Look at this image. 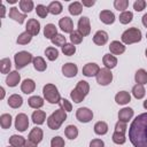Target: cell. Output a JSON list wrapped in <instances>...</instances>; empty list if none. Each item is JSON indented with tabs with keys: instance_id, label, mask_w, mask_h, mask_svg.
Returning <instances> with one entry per match:
<instances>
[{
	"instance_id": "1",
	"label": "cell",
	"mask_w": 147,
	"mask_h": 147,
	"mask_svg": "<svg viewBox=\"0 0 147 147\" xmlns=\"http://www.w3.org/2000/svg\"><path fill=\"white\" fill-rule=\"evenodd\" d=\"M129 139L134 147H147V113L138 115L129 127Z\"/></svg>"
},
{
	"instance_id": "2",
	"label": "cell",
	"mask_w": 147,
	"mask_h": 147,
	"mask_svg": "<svg viewBox=\"0 0 147 147\" xmlns=\"http://www.w3.org/2000/svg\"><path fill=\"white\" fill-rule=\"evenodd\" d=\"M67 119V111L63 109H57L55 110L48 118H47V125L52 130H59L62 123Z\"/></svg>"
},
{
	"instance_id": "3",
	"label": "cell",
	"mask_w": 147,
	"mask_h": 147,
	"mask_svg": "<svg viewBox=\"0 0 147 147\" xmlns=\"http://www.w3.org/2000/svg\"><path fill=\"white\" fill-rule=\"evenodd\" d=\"M42 94L46 101H48L49 103H59L61 101V96L59 93L57 87L54 84H46L42 88Z\"/></svg>"
},
{
	"instance_id": "4",
	"label": "cell",
	"mask_w": 147,
	"mask_h": 147,
	"mask_svg": "<svg viewBox=\"0 0 147 147\" xmlns=\"http://www.w3.org/2000/svg\"><path fill=\"white\" fill-rule=\"evenodd\" d=\"M141 31L138 29V28H130L127 30H125L123 33H122V41L123 44L125 45H131V44H134V42H139L141 40Z\"/></svg>"
},
{
	"instance_id": "5",
	"label": "cell",
	"mask_w": 147,
	"mask_h": 147,
	"mask_svg": "<svg viewBox=\"0 0 147 147\" xmlns=\"http://www.w3.org/2000/svg\"><path fill=\"white\" fill-rule=\"evenodd\" d=\"M14 61H15L16 69H22L25 65H28L31 61H33V57H32L31 53H29L26 51H21L14 55Z\"/></svg>"
},
{
	"instance_id": "6",
	"label": "cell",
	"mask_w": 147,
	"mask_h": 147,
	"mask_svg": "<svg viewBox=\"0 0 147 147\" xmlns=\"http://www.w3.org/2000/svg\"><path fill=\"white\" fill-rule=\"evenodd\" d=\"M96 77V83L99 85H102V86H106V85H109L111 82H113V74L109 69L107 68H102L100 69V71L98 72V75L95 76Z\"/></svg>"
},
{
	"instance_id": "7",
	"label": "cell",
	"mask_w": 147,
	"mask_h": 147,
	"mask_svg": "<svg viewBox=\"0 0 147 147\" xmlns=\"http://www.w3.org/2000/svg\"><path fill=\"white\" fill-rule=\"evenodd\" d=\"M76 117L79 122L82 123H88L90 121H92L93 118V113L91 109L86 108V107H82V108H78L77 111H76Z\"/></svg>"
},
{
	"instance_id": "8",
	"label": "cell",
	"mask_w": 147,
	"mask_h": 147,
	"mask_svg": "<svg viewBox=\"0 0 147 147\" xmlns=\"http://www.w3.org/2000/svg\"><path fill=\"white\" fill-rule=\"evenodd\" d=\"M29 126V117L21 113V114H17L16 118H15V129L20 132H24Z\"/></svg>"
},
{
	"instance_id": "9",
	"label": "cell",
	"mask_w": 147,
	"mask_h": 147,
	"mask_svg": "<svg viewBox=\"0 0 147 147\" xmlns=\"http://www.w3.org/2000/svg\"><path fill=\"white\" fill-rule=\"evenodd\" d=\"M77 26H78V31L80 32V34L83 37H86V36L90 34V32H91V24H90V18L88 17H86V16L80 17L79 21H78Z\"/></svg>"
},
{
	"instance_id": "10",
	"label": "cell",
	"mask_w": 147,
	"mask_h": 147,
	"mask_svg": "<svg viewBox=\"0 0 147 147\" xmlns=\"http://www.w3.org/2000/svg\"><path fill=\"white\" fill-rule=\"evenodd\" d=\"M59 26L61 28V30L65 33H72L74 32V22L70 17L64 16L62 18H60L59 21Z\"/></svg>"
},
{
	"instance_id": "11",
	"label": "cell",
	"mask_w": 147,
	"mask_h": 147,
	"mask_svg": "<svg viewBox=\"0 0 147 147\" xmlns=\"http://www.w3.org/2000/svg\"><path fill=\"white\" fill-rule=\"evenodd\" d=\"M25 29H26L25 31L29 32L31 36H37L40 31V23L36 18H30L26 23Z\"/></svg>"
},
{
	"instance_id": "12",
	"label": "cell",
	"mask_w": 147,
	"mask_h": 147,
	"mask_svg": "<svg viewBox=\"0 0 147 147\" xmlns=\"http://www.w3.org/2000/svg\"><path fill=\"white\" fill-rule=\"evenodd\" d=\"M99 71H100V67L96 63H86L83 67V75L86 77L96 76Z\"/></svg>"
},
{
	"instance_id": "13",
	"label": "cell",
	"mask_w": 147,
	"mask_h": 147,
	"mask_svg": "<svg viewBox=\"0 0 147 147\" xmlns=\"http://www.w3.org/2000/svg\"><path fill=\"white\" fill-rule=\"evenodd\" d=\"M77 72H78V68L75 63L69 62V63H65L62 65V74L68 78L75 77L77 75Z\"/></svg>"
},
{
	"instance_id": "14",
	"label": "cell",
	"mask_w": 147,
	"mask_h": 147,
	"mask_svg": "<svg viewBox=\"0 0 147 147\" xmlns=\"http://www.w3.org/2000/svg\"><path fill=\"white\" fill-rule=\"evenodd\" d=\"M21 80V75L14 70V71H10L8 75H7V78H6V84L9 86V87H15L18 85Z\"/></svg>"
},
{
	"instance_id": "15",
	"label": "cell",
	"mask_w": 147,
	"mask_h": 147,
	"mask_svg": "<svg viewBox=\"0 0 147 147\" xmlns=\"http://www.w3.org/2000/svg\"><path fill=\"white\" fill-rule=\"evenodd\" d=\"M108 41V33L103 30H99L95 32L94 37H93V42L95 45H99V46H103L106 42Z\"/></svg>"
},
{
	"instance_id": "16",
	"label": "cell",
	"mask_w": 147,
	"mask_h": 147,
	"mask_svg": "<svg viewBox=\"0 0 147 147\" xmlns=\"http://www.w3.org/2000/svg\"><path fill=\"white\" fill-rule=\"evenodd\" d=\"M109 51L114 55H119V54H123L125 52V46H124V44L119 42L118 40H114L109 45Z\"/></svg>"
},
{
	"instance_id": "17",
	"label": "cell",
	"mask_w": 147,
	"mask_h": 147,
	"mask_svg": "<svg viewBox=\"0 0 147 147\" xmlns=\"http://www.w3.org/2000/svg\"><path fill=\"white\" fill-rule=\"evenodd\" d=\"M42 137H44V132L40 127H33L30 133H29V140L36 142V144H39L41 140H42Z\"/></svg>"
},
{
	"instance_id": "18",
	"label": "cell",
	"mask_w": 147,
	"mask_h": 147,
	"mask_svg": "<svg viewBox=\"0 0 147 147\" xmlns=\"http://www.w3.org/2000/svg\"><path fill=\"white\" fill-rule=\"evenodd\" d=\"M133 117V109L130 107H125L118 111V119L122 122L127 123Z\"/></svg>"
},
{
	"instance_id": "19",
	"label": "cell",
	"mask_w": 147,
	"mask_h": 147,
	"mask_svg": "<svg viewBox=\"0 0 147 147\" xmlns=\"http://www.w3.org/2000/svg\"><path fill=\"white\" fill-rule=\"evenodd\" d=\"M9 17L13 18L14 21L18 22V24H22L24 22V20L26 18V14H22L18 11V9L16 7H11L9 9Z\"/></svg>"
},
{
	"instance_id": "20",
	"label": "cell",
	"mask_w": 147,
	"mask_h": 147,
	"mask_svg": "<svg viewBox=\"0 0 147 147\" xmlns=\"http://www.w3.org/2000/svg\"><path fill=\"white\" fill-rule=\"evenodd\" d=\"M36 88V83L33 82V79H30V78H26L23 80V83L21 84V90L23 93L25 94H30L34 91Z\"/></svg>"
},
{
	"instance_id": "21",
	"label": "cell",
	"mask_w": 147,
	"mask_h": 147,
	"mask_svg": "<svg viewBox=\"0 0 147 147\" xmlns=\"http://www.w3.org/2000/svg\"><path fill=\"white\" fill-rule=\"evenodd\" d=\"M115 101H116V103L122 105V106L126 105V103H129L131 101V95L126 91H121L115 95Z\"/></svg>"
},
{
	"instance_id": "22",
	"label": "cell",
	"mask_w": 147,
	"mask_h": 147,
	"mask_svg": "<svg viewBox=\"0 0 147 147\" xmlns=\"http://www.w3.org/2000/svg\"><path fill=\"white\" fill-rule=\"evenodd\" d=\"M99 17H100L101 22L105 24H113L115 22V15L110 10H101Z\"/></svg>"
},
{
	"instance_id": "23",
	"label": "cell",
	"mask_w": 147,
	"mask_h": 147,
	"mask_svg": "<svg viewBox=\"0 0 147 147\" xmlns=\"http://www.w3.org/2000/svg\"><path fill=\"white\" fill-rule=\"evenodd\" d=\"M31 119H32V122H33L34 124L41 125V124H44V122H45V119H46V113L42 111V110H38V109H37V110H34V111L32 113Z\"/></svg>"
},
{
	"instance_id": "24",
	"label": "cell",
	"mask_w": 147,
	"mask_h": 147,
	"mask_svg": "<svg viewBox=\"0 0 147 147\" xmlns=\"http://www.w3.org/2000/svg\"><path fill=\"white\" fill-rule=\"evenodd\" d=\"M102 62L105 64V68H107L109 70L117 65V59L114 55H110V54H105L103 57H102Z\"/></svg>"
},
{
	"instance_id": "25",
	"label": "cell",
	"mask_w": 147,
	"mask_h": 147,
	"mask_svg": "<svg viewBox=\"0 0 147 147\" xmlns=\"http://www.w3.org/2000/svg\"><path fill=\"white\" fill-rule=\"evenodd\" d=\"M28 103L31 108L33 109H39L44 106V99L39 95H33V96H30L29 100H28Z\"/></svg>"
},
{
	"instance_id": "26",
	"label": "cell",
	"mask_w": 147,
	"mask_h": 147,
	"mask_svg": "<svg viewBox=\"0 0 147 147\" xmlns=\"http://www.w3.org/2000/svg\"><path fill=\"white\" fill-rule=\"evenodd\" d=\"M22 103H23V99H22V96L18 95V94H11V95L8 98V105H9V107H11V108H14V109L20 108V107L22 106Z\"/></svg>"
},
{
	"instance_id": "27",
	"label": "cell",
	"mask_w": 147,
	"mask_h": 147,
	"mask_svg": "<svg viewBox=\"0 0 147 147\" xmlns=\"http://www.w3.org/2000/svg\"><path fill=\"white\" fill-rule=\"evenodd\" d=\"M56 34H57V29H56V26L54 24L49 23V24H46L45 25V28H44V36L47 39H52Z\"/></svg>"
},
{
	"instance_id": "28",
	"label": "cell",
	"mask_w": 147,
	"mask_h": 147,
	"mask_svg": "<svg viewBox=\"0 0 147 147\" xmlns=\"http://www.w3.org/2000/svg\"><path fill=\"white\" fill-rule=\"evenodd\" d=\"M134 80L137 84H140V85L147 84V71L145 69L137 70L136 75H134Z\"/></svg>"
},
{
	"instance_id": "29",
	"label": "cell",
	"mask_w": 147,
	"mask_h": 147,
	"mask_svg": "<svg viewBox=\"0 0 147 147\" xmlns=\"http://www.w3.org/2000/svg\"><path fill=\"white\" fill-rule=\"evenodd\" d=\"M75 90H76L78 93H80L82 95L86 96V95L88 94V92H90V85H88V83L85 82V80H79V82L77 83Z\"/></svg>"
},
{
	"instance_id": "30",
	"label": "cell",
	"mask_w": 147,
	"mask_h": 147,
	"mask_svg": "<svg viewBox=\"0 0 147 147\" xmlns=\"http://www.w3.org/2000/svg\"><path fill=\"white\" fill-rule=\"evenodd\" d=\"M94 132L99 136H103L108 132V124L103 121H99L94 124Z\"/></svg>"
},
{
	"instance_id": "31",
	"label": "cell",
	"mask_w": 147,
	"mask_h": 147,
	"mask_svg": "<svg viewBox=\"0 0 147 147\" xmlns=\"http://www.w3.org/2000/svg\"><path fill=\"white\" fill-rule=\"evenodd\" d=\"M25 141L26 140L22 136H17V134H13L9 138V145H11L14 147H24Z\"/></svg>"
},
{
	"instance_id": "32",
	"label": "cell",
	"mask_w": 147,
	"mask_h": 147,
	"mask_svg": "<svg viewBox=\"0 0 147 147\" xmlns=\"http://www.w3.org/2000/svg\"><path fill=\"white\" fill-rule=\"evenodd\" d=\"M69 13L74 16H77V15H80L82 11H83V5L82 2H78V1H75V2H71L69 5Z\"/></svg>"
},
{
	"instance_id": "33",
	"label": "cell",
	"mask_w": 147,
	"mask_h": 147,
	"mask_svg": "<svg viewBox=\"0 0 147 147\" xmlns=\"http://www.w3.org/2000/svg\"><path fill=\"white\" fill-rule=\"evenodd\" d=\"M32 63H33V67H34V69H36L37 71H45L46 68H47V64H46L45 60H44L41 56H36V57H33Z\"/></svg>"
},
{
	"instance_id": "34",
	"label": "cell",
	"mask_w": 147,
	"mask_h": 147,
	"mask_svg": "<svg viewBox=\"0 0 147 147\" xmlns=\"http://www.w3.org/2000/svg\"><path fill=\"white\" fill-rule=\"evenodd\" d=\"M132 94L136 99H142L146 94V90L144 87V85H140V84H136L133 87H132Z\"/></svg>"
},
{
	"instance_id": "35",
	"label": "cell",
	"mask_w": 147,
	"mask_h": 147,
	"mask_svg": "<svg viewBox=\"0 0 147 147\" xmlns=\"http://www.w3.org/2000/svg\"><path fill=\"white\" fill-rule=\"evenodd\" d=\"M62 10H63V7H62L61 2H59V1H52L48 5V11L53 15H59L62 13Z\"/></svg>"
},
{
	"instance_id": "36",
	"label": "cell",
	"mask_w": 147,
	"mask_h": 147,
	"mask_svg": "<svg viewBox=\"0 0 147 147\" xmlns=\"http://www.w3.org/2000/svg\"><path fill=\"white\" fill-rule=\"evenodd\" d=\"M64 134H65L67 138H69L71 140L76 139L77 136H78V129H77V126H75V125H68L65 127V130H64Z\"/></svg>"
},
{
	"instance_id": "37",
	"label": "cell",
	"mask_w": 147,
	"mask_h": 147,
	"mask_svg": "<svg viewBox=\"0 0 147 147\" xmlns=\"http://www.w3.org/2000/svg\"><path fill=\"white\" fill-rule=\"evenodd\" d=\"M33 1L32 0H21L20 1V8L22 9L23 14L30 13L33 9Z\"/></svg>"
},
{
	"instance_id": "38",
	"label": "cell",
	"mask_w": 147,
	"mask_h": 147,
	"mask_svg": "<svg viewBox=\"0 0 147 147\" xmlns=\"http://www.w3.org/2000/svg\"><path fill=\"white\" fill-rule=\"evenodd\" d=\"M10 68H11V63H10V60L8 57H3V59L0 60V71H1V74H9Z\"/></svg>"
},
{
	"instance_id": "39",
	"label": "cell",
	"mask_w": 147,
	"mask_h": 147,
	"mask_svg": "<svg viewBox=\"0 0 147 147\" xmlns=\"http://www.w3.org/2000/svg\"><path fill=\"white\" fill-rule=\"evenodd\" d=\"M31 39H32V36L29 33V32H26V31H24V32H22L18 37H17V44L18 45H26V44H29L30 41H31Z\"/></svg>"
},
{
	"instance_id": "40",
	"label": "cell",
	"mask_w": 147,
	"mask_h": 147,
	"mask_svg": "<svg viewBox=\"0 0 147 147\" xmlns=\"http://www.w3.org/2000/svg\"><path fill=\"white\" fill-rule=\"evenodd\" d=\"M0 124L2 129H9L11 125V115L10 114H2L0 116Z\"/></svg>"
},
{
	"instance_id": "41",
	"label": "cell",
	"mask_w": 147,
	"mask_h": 147,
	"mask_svg": "<svg viewBox=\"0 0 147 147\" xmlns=\"http://www.w3.org/2000/svg\"><path fill=\"white\" fill-rule=\"evenodd\" d=\"M62 53L67 56H71L76 53V46L71 42H67L62 46Z\"/></svg>"
},
{
	"instance_id": "42",
	"label": "cell",
	"mask_w": 147,
	"mask_h": 147,
	"mask_svg": "<svg viewBox=\"0 0 147 147\" xmlns=\"http://www.w3.org/2000/svg\"><path fill=\"white\" fill-rule=\"evenodd\" d=\"M45 55L49 61H54L59 56V51L55 47H47L45 49Z\"/></svg>"
},
{
	"instance_id": "43",
	"label": "cell",
	"mask_w": 147,
	"mask_h": 147,
	"mask_svg": "<svg viewBox=\"0 0 147 147\" xmlns=\"http://www.w3.org/2000/svg\"><path fill=\"white\" fill-rule=\"evenodd\" d=\"M118 18H119V22H121L122 24H127V23H130V22L132 21V18H133V14H132V11L125 10V11L121 13V15H119Z\"/></svg>"
},
{
	"instance_id": "44",
	"label": "cell",
	"mask_w": 147,
	"mask_h": 147,
	"mask_svg": "<svg viewBox=\"0 0 147 147\" xmlns=\"http://www.w3.org/2000/svg\"><path fill=\"white\" fill-rule=\"evenodd\" d=\"M114 7L119 11H125V9H127L129 7V0H115L114 1Z\"/></svg>"
},
{
	"instance_id": "45",
	"label": "cell",
	"mask_w": 147,
	"mask_h": 147,
	"mask_svg": "<svg viewBox=\"0 0 147 147\" xmlns=\"http://www.w3.org/2000/svg\"><path fill=\"white\" fill-rule=\"evenodd\" d=\"M83 36L80 34V32L77 30V31H74L72 33H70V41L71 44L74 45H77V44H80L83 41Z\"/></svg>"
},
{
	"instance_id": "46",
	"label": "cell",
	"mask_w": 147,
	"mask_h": 147,
	"mask_svg": "<svg viewBox=\"0 0 147 147\" xmlns=\"http://www.w3.org/2000/svg\"><path fill=\"white\" fill-rule=\"evenodd\" d=\"M36 13H37V15L39 16V17H41V18H45L47 15H48V7H46V6H44V5H37V7H36Z\"/></svg>"
},
{
	"instance_id": "47",
	"label": "cell",
	"mask_w": 147,
	"mask_h": 147,
	"mask_svg": "<svg viewBox=\"0 0 147 147\" xmlns=\"http://www.w3.org/2000/svg\"><path fill=\"white\" fill-rule=\"evenodd\" d=\"M51 41H52L53 45H55V46H61V47H62L64 44H67V42H65V37H64L63 34H60V33H57L54 38H52Z\"/></svg>"
},
{
	"instance_id": "48",
	"label": "cell",
	"mask_w": 147,
	"mask_h": 147,
	"mask_svg": "<svg viewBox=\"0 0 147 147\" xmlns=\"http://www.w3.org/2000/svg\"><path fill=\"white\" fill-rule=\"evenodd\" d=\"M113 141L117 145H123L125 141H126V138H125V134H122V133H118V132H115L113 133Z\"/></svg>"
},
{
	"instance_id": "49",
	"label": "cell",
	"mask_w": 147,
	"mask_h": 147,
	"mask_svg": "<svg viewBox=\"0 0 147 147\" xmlns=\"http://www.w3.org/2000/svg\"><path fill=\"white\" fill-rule=\"evenodd\" d=\"M127 130V125L125 122H122V121H118L116 124H115V132H118V133H122V134H125Z\"/></svg>"
},
{
	"instance_id": "50",
	"label": "cell",
	"mask_w": 147,
	"mask_h": 147,
	"mask_svg": "<svg viewBox=\"0 0 147 147\" xmlns=\"http://www.w3.org/2000/svg\"><path fill=\"white\" fill-rule=\"evenodd\" d=\"M64 140H63V138H61L60 136H57V137H54V138H52V140H51V147H64Z\"/></svg>"
},
{
	"instance_id": "51",
	"label": "cell",
	"mask_w": 147,
	"mask_h": 147,
	"mask_svg": "<svg viewBox=\"0 0 147 147\" xmlns=\"http://www.w3.org/2000/svg\"><path fill=\"white\" fill-rule=\"evenodd\" d=\"M70 96H71L72 101H74V102H76V103H79V102H82V101L85 99V96H84V95H82L80 93H78V92H77L75 88L71 91Z\"/></svg>"
},
{
	"instance_id": "52",
	"label": "cell",
	"mask_w": 147,
	"mask_h": 147,
	"mask_svg": "<svg viewBox=\"0 0 147 147\" xmlns=\"http://www.w3.org/2000/svg\"><path fill=\"white\" fill-rule=\"evenodd\" d=\"M59 105H60V108L63 109V110H65L67 113L72 110V105H71L70 101H68L67 99H61V101L59 102Z\"/></svg>"
},
{
	"instance_id": "53",
	"label": "cell",
	"mask_w": 147,
	"mask_h": 147,
	"mask_svg": "<svg viewBox=\"0 0 147 147\" xmlns=\"http://www.w3.org/2000/svg\"><path fill=\"white\" fill-rule=\"evenodd\" d=\"M146 1L145 0H137V1H134V3H133V9L136 10V11H141V10H144L145 8H146Z\"/></svg>"
},
{
	"instance_id": "54",
	"label": "cell",
	"mask_w": 147,
	"mask_h": 147,
	"mask_svg": "<svg viewBox=\"0 0 147 147\" xmlns=\"http://www.w3.org/2000/svg\"><path fill=\"white\" fill-rule=\"evenodd\" d=\"M90 147H105V142L101 139H93L90 142Z\"/></svg>"
},
{
	"instance_id": "55",
	"label": "cell",
	"mask_w": 147,
	"mask_h": 147,
	"mask_svg": "<svg viewBox=\"0 0 147 147\" xmlns=\"http://www.w3.org/2000/svg\"><path fill=\"white\" fill-rule=\"evenodd\" d=\"M94 3H95V1H94V0H91V1L83 0V1H82V5H83V6H86V7H92Z\"/></svg>"
},
{
	"instance_id": "56",
	"label": "cell",
	"mask_w": 147,
	"mask_h": 147,
	"mask_svg": "<svg viewBox=\"0 0 147 147\" xmlns=\"http://www.w3.org/2000/svg\"><path fill=\"white\" fill-rule=\"evenodd\" d=\"M37 145L38 144H36V142H33V141H31V140H26L25 141V145H24V147H37Z\"/></svg>"
},
{
	"instance_id": "57",
	"label": "cell",
	"mask_w": 147,
	"mask_h": 147,
	"mask_svg": "<svg viewBox=\"0 0 147 147\" xmlns=\"http://www.w3.org/2000/svg\"><path fill=\"white\" fill-rule=\"evenodd\" d=\"M141 21H142V24H144V26H146V28H147V13H146V14L142 16Z\"/></svg>"
},
{
	"instance_id": "58",
	"label": "cell",
	"mask_w": 147,
	"mask_h": 147,
	"mask_svg": "<svg viewBox=\"0 0 147 147\" xmlns=\"http://www.w3.org/2000/svg\"><path fill=\"white\" fill-rule=\"evenodd\" d=\"M0 92H1L0 99H3V96H5V90H3V87H0Z\"/></svg>"
},
{
	"instance_id": "59",
	"label": "cell",
	"mask_w": 147,
	"mask_h": 147,
	"mask_svg": "<svg viewBox=\"0 0 147 147\" xmlns=\"http://www.w3.org/2000/svg\"><path fill=\"white\" fill-rule=\"evenodd\" d=\"M5 10H6V9H5V6H3V5H1V17H3V16H5Z\"/></svg>"
},
{
	"instance_id": "60",
	"label": "cell",
	"mask_w": 147,
	"mask_h": 147,
	"mask_svg": "<svg viewBox=\"0 0 147 147\" xmlns=\"http://www.w3.org/2000/svg\"><path fill=\"white\" fill-rule=\"evenodd\" d=\"M144 108H145V109H147V100H145V101H144Z\"/></svg>"
},
{
	"instance_id": "61",
	"label": "cell",
	"mask_w": 147,
	"mask_h": 147,
	"mask_svg": "<svg viewBox=\"0 0 147 147\" xmlns=\"http://www.w3.org/2000/svg\"><path fill=\"white\" fill-rule=\"evenodd\" d=\"M7 1H8L9 3H15V2H16V0H7Z\"/></svg>"
},
{
	"instance_id": "62",
	"label": "cell",
	"mask_w": 147,
	"mask_h": 147,
	"mask_svg": "<svg viewBox=\"0 0 147 147\" xmlns=\"http://www.w3.org/2000/svg\"><path fill=\"white\" fill-rule=\"evenodd\" d=\"M145 54H146V57H147V48H146V52H145Z\"/></svg>"
},
{
	"instance_id": "63",
	"label": "cell",
	"mask_w": 147,
	"mask_h": 147,
	"mask_svg": "<svg viewBox=\"0 0 147 147\" xmlns=\"http://www.w3.org/2000/svg\"><path fill=\"white\" fill-rule=\"evenodd\" d=\"M8 147H14V146H11V145H10V146H8Z\"/></svg>"
},
{
	"instance_id": "64",
	"label": "cell",
	"mask_w": 147,
	"mask_h": 147,
	"mask_svg": "<svg viewBox=\"0 0 147 147\" xmlns=\"http://www.w3.org/2000/svg\"><path fill=\"white\" fill-rule=\"evenodd\" d=\"M146 37H147V33H146Z\"/></svg>"
}]
</instances>
